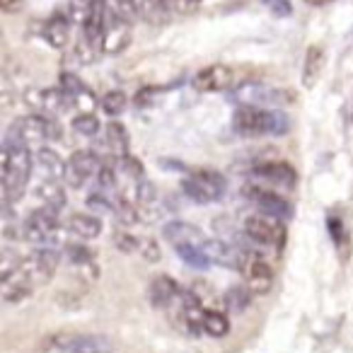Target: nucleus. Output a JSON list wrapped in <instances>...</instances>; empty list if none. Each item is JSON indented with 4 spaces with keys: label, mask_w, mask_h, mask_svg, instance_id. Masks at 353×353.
Returning a JSON list of instances; mask_svg holds the SVG:
<instances>
[{
    "label": "nucleus",
    "mask_w": 353,
    "mask_h": 353,
    "mask_svg": "<svg viewBox=\"0 0 353 353\" xmlns=\"http://www.w3.org/2000/svg\"><path fill=\"white\" fill-rule=\"evenodd\" d=\"M20 256L15 254V252L12 250H3L0 252V276H8V274H12V271L17 269V266H20Z\"/></svg>",
    "instance_id": "37998d69"
},
{
    "label": "nucleus",
    "mask_w": 353,
    "mask_h": 353,
    "mask_svg": "<svg viewBox=\"0 0 353 353\" xmlns=\"http://www.w3.org/2000/svg\"><path fill=\"white\" fill-rule=\"evenodd\" d=\"M162 237L170 242L172 247H179V245H196L203 247L208 242V237L203 235L201 228L192 225L187 221H172L162 228Z\"/></svg>",
    "instance_id": "6ab92c4d"
},
{
    "label": "nucleus",
    "mask_w": 353,
    "mask_h": 353,
    "mask_svg": "<svg viewBox=\"0 0 353 353\" xmlns=\"http://www.w3.org/2000/svg\"><path fill=\"white\" fill-rule=\"evenodd\" d=\"M160 92H162L160 88H143L141 92L136 94V104H138V107H145V104H152V102H155V97H157Z\"/></svg>",
    "instance_id": "a18cd8bd"
},
{
    "label": "nucleus",
    "mask_w": 353,
    "mask_h": 353,
    "mask_svg": "<svg viewBox=\"0 0 353 353\" xmlns=\"http://www.w3.org/2000/svg\"><path fill=\"white\" fill-rule=\"evenodd\" d=\"M184 290L182 285L176 283L172 276H155V279L150 281V285H148V300H150V305L155 310H167L174 300H182Z\"/></svg>",
    "instance_id": "dca6fc26"
},
{
    "label": "nucleus",
    "mask_w": 353,
    "mask_h": 353,
    "mask_svg": "<svg viewBox=\"0 0 353 353\" xmlns=\"http://www.w3.org/2000/svg\"><path fill=\"white\" fill-rule=\"evenodd\" d=\"M174 252H176V256L184 261L187 266H192V269H196V271H206L208 266L213 264L211 261V256L206 254V250L203 247H196V245H179V247H174Z\"/></svg>",
    "instance_id": "c85d7f7f"
},
{
    "label": "nucleus",
    "mask_w": 353,
    "mask_h": 353,
    "mask_svg": "<svg viewBox=\"0 0 353 353\" xmlns=\"http://www.w3.org/2000/svg\"><path fill=\"white\" fill-rule=\"evenodd\" d=\"M230 102L240 104V107H288L295 102V92L285 88H276V85L266 83H240L232 88Z\"/></svg>",
    "instance_id": "7ed1b4c3"
},
{
    "label": "nucleus",
    "mask_w": 353,
    "mask_h": 353,
    "mask_svg": "<svg viewBox=\"0 0 353 353\" xmlns=\"http://www.w3.org/2000/svg\"><path fill=\"white\" fill-rule=\"evenodd\" d=\"M232 128L240 136H285L290 128L288 114L269 107H240L232 117Z\"/></svg>",
    "instance_id": "f03ea898"
},
{
    "label": "nucleus",
    "mask_w": 353,
    "mask_h": 353,
    "mask_svg": "<svg viewBox=\"0 0 353 353\" xmlns=\"http://www.w3.org/2000/svg\"><path fill=\"white\" fill-rule=\"evenodd\" d=\"M266 6L271 8V12H276V15H281V17H285V15L293 12V8H290L288 0H266Z\"/></svg>",
    "instance_id": "49530a36"
},
{
    "label": "nucleus",
    "mask_w": 353,
    "mask_h": 353,
    "mask_svg": "<svg viewBox=\"0 0 353 353\" xmlns=\"http://www.w3.org/2000/svg\"><path fill=\"white\" fill-rule=\"evenodd\" d=\"M107 20H109L107 0H88V15L83 20V39L88 44H92L94 49L102 46Z\"/></svg>",
    "instance_id": "2eb2a0df"
},
{
    "label": "nucleus",
    "mask_w": 353,
    "mask_h": 353,
    "mask_svg": "<svg viewBox=\"0 0 353 353\" xmlns=\"http://www.w3.org/2000/svg\"><path fill=\"white\" fill-rule=\"evenodd\" d=\"M0 8H3V12L12 15V12H20L25 8V0H0Z\"/></svg>",
    "instance_id": "de8ad7c7"
},
{
    "label": "nucleus",
    "mask_w": 353,
    "mask_h": 353,
    "mask_svg": "<svg viewBox=\"0 0 353 353\" xmlns=\"http://www.w3.org/2000/svg\"><path fill=\"white\" fill-rule=\"evenodd\" d=\"M247 199L259 208L261 213H269L274 218H281V221H288L293 218V206L288 203V199H283L281 194L271 192V189H264V187H256V184H247L242 189Z\"/></svg>",
    "instance_id": "ddd939ff"
},
{
    "label": "nucleus",
    "mask_w": 353,
    "mask_h": 353,
    "mask_svg": "<svg viewBox=\"0 0 353 353\" xmlns=\"http://www.w3.org/2000/svg\"><path fill=\"white\" fill-rule=\"evenodd\" d=\"M97 189H102V192H114L117 189V172L112 170L109 165H102L97 172Z\"/></svg>",
    "instance_id": "79ce46f5"
},
{
    "label": "nucleus",
    "mask_w": 353,
    "mask_h": 353,
    "mask_svg": "<svg viewBox=\"0 0 353 353\" xmlns=\"http://www.w3.org/2000/svg\"><path fill=\"white\" fill-rule=\"evenodd\" d=\"M102 123H99L94 112H78V117L73 119V131L80 136H97Z\"/></svg>",
    "instance_id": "f704fd0d"
},
{
    "label": "nucleus",
    "mask_w": 353,
    "mask_h": 353,
    "mask_svg": "<svg viewBox=\"0 0 353 353\" xmlns=\"http://www.w3.org/2000/svg\"><path fill=\"white\" fill-rule=\"evenodd\" d=\"M56 353H114V341L104 334H59Z\"/></svg>",
    "instance_id": "9d476101"
},
{
    "label": "nucleus",
    "mask_w": 353,
    "mask_h": 353,
    "mask_svg": "<svg viewBox=\"0 0 353 353\" xmlns=\"http://www.w3.org/2000/svg\"><path fill=\"white\" fill-rule=\"evenodd\" d=\"M112 10L123 20L133 22L136 17H141V0H112Z\"/></svg>",
    "instance_id": "58836bf2"
},
{
    "label": "nucleus",
    "mask_w": 353,
    "mask_h": 353,
    "mask_svg": "<svg viewBox=\"0 0 353 353\" xmlns=\"http://www.w3.org/2000/svg\"><path fill=\"white\" fill-rule=\"evenodd\" d=\"M327 230H329V237H332L334 247L346 256V250H348V232H346V225L343 221L336 216V213H329L327 216Z\"/></svg>",
    "instance_id": "7c9ffc66"
},
{
    "label": "nucleus",
    "mask_w": 353,
    "mask_h": 353,
    "mask_svg": "<svg viewBox=\"0 0 353 353\" xmlns=\"http://www.w3.org/2000/svg\"><path fill=\"white\" fill-rule=\"evenodd\" d=\"M203 250H206V254L211 256L213 264L228 266V269H237V254H240V252H235L230 245H225V242H221V240H208L206 245H203Z\"/></svg>",
    "instance_id": "bb28decb"
},
{
    "label": "nucleus",
    "mask_w": 353,
    "mask_h": 353,
    "mask_svg": "<svg viewBox=\"0 0 353 353\" xmlns=\"http://www.w3.org/2000/svg\"><path fill=\"white\" fill-rule=\"evenodd\" d=\"M61 88L65 90V94L70 97L73 107H78V112H94L97 109V94L83 83L75 73H61Z\"/></svg>",
    "instance_id": "a211bd4d"
},
{
    "label": "nucleus",
    "mask_w": 353,
    "mask_h": 353,
    "mask_svg": "<svg viewBox=\"0 0 353 353\" xmlns=\"http://www.w3.org/2000/svg\"><path fill=\"white\" fill-rule=\"evenodd\" d=\"M307 6H314V8H322V6H327L329 0H305Z\"/></svg>",
    "instance_id": "09e8293b"
},
{
    "label": "nucleus",
    "mask_w": 353,
    "mask_h": 353,
    "mask_svg": "<svg viewBox=\"0 0 353 353\" xmlns=\"http://www.w3.org/2000/svg\"><path fill=\"white\" fill-rule=\"evenodd\" d=\"M324 70V49L322 46H310L307 54H305L303 63V85L305 88H314Z\"/></svg>",
    "instance_id": "393cba45"
},
{
    "label": "nucleus",
    "mask_w": 353,
    "mask_h": 353,
    "mask_svg": "<svg viewBox=\"0 0 353 353\" xmlns=\"http://www.w3.org/2000/svg\"><path fill=\"white\" fill-rule=\"evenodd\" d=\"M99 107H102L104 114H109V117H121L123 112H126L128 107V97L121 92V90H112V92H107L102 99H99Z\"/></svg>",
    "instance_id": "473e14b6"
},
{
    "label": "nucleus",
    "mask_w": 353,
    "mask_h": 353,
    "mask_svg": "<svg viewBox=\"0 0 353 353\" xmlns=\"http://www.w3.org/2000/svg\"><path fill=\"white\" fill-rule=\"evenodd\" d=\"M41 37L51 49H65L70 44V20L63 15H54L51 20L44 22Z\"/></svg>",
    "instance_id": "4be33fe9"
},
{
    "label": "nucleus",
    "mask_w": 353,
    "mask_h": 353,
    "mask_svg": "<svg viewBox=\"0 0 353 353\" xmlns=\"http://www.w3.org/2000/svg\"><path fill=\"white\" fill-rule=\"evenodd\" d=\"M201 332L213 339H221L230 332V322L221 310H203L201 314Z\"/></svg>",
    "instance_id": "cd10ccee"
},
{
    "label": "nucleus",
    "mask_w": 353,
    "mask_h": 353,
    "mask_svg": "<svg viewBox=\"0 0 353 353\" xmlns=\"http://www.w3.org/2000/svg\"><path fill=\"white\" fill-rule=\"evenodd\" d=\"M99 167H102V162H99V157L94 155L92 150H75L73 155L65 160L63 179L68 187L83 189L92 176H97Z\"/></svg>",
    "instance_id": "f8f14e48"
},
{
    "label": "nucleus",
    "mask_w": 353,
    "mask_h": 353,
    "mask_svg": "<svg viewBox=\"0 0 353 353\" xmlns=\"http://www.w3.org/2000/svg\"><path fill=\"white\" fill-rule=\"evenodd\" d=\"M245 235L250 237L256 245L271 247V250H283L285 245V225L281 218H274L269 213H256V216H247L245 218Z\"/></svg>",
    "instance_id": "6e6552de"
},
{
    "label": "nucleus",
    "mask_w": 353,
    "mask_h": 353,
    "mask_svg": "<svg viewBox=\"0 0 353 353\" xmlns=\"http://www.w3.org/2000/svg\"><path fill=\"white\" fill-rule=\"evenodd\" d=\"M10 133H15L20 141L30 143H44V141H61L63 138V126H61L59 117H49V114H27V117L17 119L10 126Z\"/></svg>",
    "instance_id": "39448f33"
},
{
    "label": "nucleus",
    "mask_w": 353,
    "mask_h": 353,
    "mask_svg": "<svg viewBox=\"0 0 353 353\" xmlns=\"http://www.w3.org/2000/svg\"><path fill=\"white\" fill-rule=\"evenodd\" d=\"M119 167H121L123 172H126L131 179H145V167H143V162L138 160L136 155H131V152H126V155H119Z\"/></svg>",
    "instance_id": "4c0bfd02"
},
{
    "label": "nucleus",
    "mask_w": 353,
    "mask_h": 353,
    "mask_svg": "<svg viewBox=\"0 0 353 353\" xmlns=\"http://www.w3.org/2000/svg\"><path fill=\"white\" fill-rule=\"evenodd\" d=\"M138 254H141L145 261H160V247H157V242L150 240V237H141Z\"/></svg>",
    "instance_id": "c03bdc74"
},
{
    "label": "nucleus",
    "mask_w": 353,
    "mask_h": 353,
    "mask_svg": "<svg viewBox=\"0 0 353 353\" xmlns=\"http://www.w3.org/2000/svg\"><path fill=\"white\" fill-rule=\"evenodd\" d=\"M128 44H131V22L112 12L107 20V30H104L102 51L104 54H121Z\"/></svg>",
    "instance_id": "f3484780"
},
{
    "label": "nucleus",
    "mask_w": 353,
    "mask_h": 353,
    "mask_svg": "<svg viewBox=\"0 0 353 353\" xmlns=\"http://www.w3.org/2000/svg\"><path fill=\"white\" fill-rule=\"evenodd\" d=\"M182 192L196 203H213L225 196L228 179L216 170H194L182 179Z\"/></svg>",
    "instance_id": "20e7f679"
},
{
    "label": "nucleus",
    "mask_w": 353,
    "mask_h": 353,
    "mask_svg": "<svg viewBox=\"0 0 353 353\" xmlns=\"http://www.w3.org/2000/svg\"><path fill=\"white\" fill-rule=\"evenodd\" d=\"M59 230H61L59 211L49 206L34 208V211L22 221V240L32 242V245L49 247L51 242H56V232Z\"/></svg>",
    "instance_id": "0eeeda50"
},
{
    "label": "nucleus",
    "mask_w": 353,
    "mask_h": 353,
    "mask_svg": "<svg viewBox=\"0 0 353 353\" xmlns=\"http://www.w3.org/2000/svg\"><path fill=\"white\" fill-rule=\"evenodd\" d=\"M63 252L75 269H85V266L94 264V252L90 250V247L80 245V242H70V245H65Z\"/></svg>",
    "instance_id": "2f4dec72"
},
{
    "label": "nucleus",
    "mask_w": 353,
    "mask_h": 353,
    "mask_svg": "<svg viewBox=\"0 0 353 353\" xmlns=\"http://www.w3.org/2000/svg\"><path fill=\"white\" fill-rule=\"evenodd\" d=\"M237 271L242 274L245 285L254 295L269 293L271 285H274V269H271L264 256L256 254V252L240 250V254H237Z\"/></svg>",
    "instance_id": "1a4fd4ad"
},
{
    "label": "nucleus",
    "mask_w": 353,
    "mask_h": 353,
    "mask_svg": "<svg viewBox=\"0 0 353 353\" xmlns=\"http://www.w3.org/2000/svg\"><path fill=\"white\" fill-rule=\"evenodd\" d=\"M107 143L114 150V155H126L128 145H131V138H128V131L121 121H109L107 126Z\"/></svg>",
    "instance_id": "c756f323"
},
{
    "label": "nucleus",
    "mask_w": 353,
    "mask_h": 353,
    "mask_svg": "<svg viewBox=\"0 0 353 353\" xmlns=\"http://www.w3.org/2000/svg\"><path fill=\"white\" fill-rule=\"evenodd\" d=\"M34 162L44 170L46 176H51V179H63L65 176V162L61 160L59 152L51 150V148H39V150L34 152Z\"/></svg>",
    "instance_id": "a878e982"
},
{
    "label": "nucleus",
    "mask_w": 353,
    "mask_h": 353,
    "mask_svg": "<svg viewBox=\"0 0 353 353\" xmlns=\"http://www.w3.org/2000/svg\"><path fill=\"white\" fill-rule=\"evenodd\" d=\"M65 230H68L70 235L80 237V240H94V237L102 235L104 225L99 216H92V213H73V216L65 221Z\"/></svg>",
    "instance_id": "412c9836"
},
{
    "label": "nucleus",
    "mask_w": 353,
    "mask_h": 353,
    "mask_svg": "<svg viewBox=\"0 0 353 353\" xmlns=\"http://www.w3.org/2000/svg\"><path fill=\"white\" fill-rule=\"evenodd\" d=\"M114 216H117V221L121 223V225H136V223H141V211L136 208V203L128 201V199H123V196L117 199Z\"/></svg>",
    "instance_id": "c9c22d12"
},
{
    "label": "nucleus",
    "mask_w": 353,
    "mask_h": 353,
    "mask_svg": "<svg viewBox=\"0 0 353 353\" xmlns=\"http://www.w3.org/2000/svg\"><path fill=\"white\" fill-rule=\"evenodd\" d=\"M252 174L264 179V182H271V184H279V187H295L298 182V174L295 170L283 160H266L261 165H254L252 167Z\"/></svg>",
    "instance_id": "aec40b11"
},
{
    "label": "nucleus",
    "mask_w": 353,
    "mask_h": 353,
    "mask_svg": "<svg viewBox=\"0 0 353 353\" xmlns=\"http://www.w3.org/2000/svg\"><path fill=\"white\" fill-rule=\"evenodd\" d=\"M88 208L94 213H114V208H117V199H112V194L97 189V192H92L88 196Z\"/></svg>",
    "instance_id": "e433bc0d"
},
{
    "label": "nucleus",
    "mask_w": 353,
    "mask_h": 353,
    "mask_svg": "<svg viewBox=\"0 0 353 353\" xmlns=\"http://www.w3.org/2000/svg\"><path fill=\"white\" fill-rule=\"evenodd\" d=\"M174 12V0H141V17L148 25H167Z\"/></svg>",
    "instance_id": "b1692460"
},
{
    "label": "nucleus",
    "mask_w": 353,
    "mask_h": 353,
    "mask_svg": "<svg viewBox=\"0 0 353 353\" xmlns=\"http://www.w3.org/2000/svg\"><path fill=\"white\" fill-rule=\"evenodd\" d=\"M252 295L254 293H252L247 285H232V288H228V293H225V303L232 312H245L247 305L252 303Z\"/></svg>",
    "instance_id": "72a5a7b5"
},
{
    "label": "nucleus",
    "mask_w": 353,
    "mask_h": 353,
    "mask_svg": "<svg viewBox=\"0 0 353 353\" xmlns=\"http://www.w3.org/2000/svg\"><path fill=\"white\" fill-rule=\"evenodd\" d=\"M192 85L199 92H223V90H232V88H237L235 70L225 63L206 65V68H201L194 75Z\"/></svg>",
    "instance_id": "4468645a"
},
{
    "label": "nucleus",
    "mask_w": 353,
    "mask_h": 353,
    "mask_svg": "<svg viewBox=\"0 0 353 353\" xmlns=\"http://www.w3.org/2000/svg\"><path fill=\"white\" fill-rule=\"evenodd\" d=\"M114 245L123 252V254H138L141 247V237L131 235V232H114Z\"/></svg>",
    "instance_id": "ea45409f"
},
{
    "label": "nucleus",
    "mask_w": 353,
    "mask_h": 353,
    "mask_svg": "<svg viewBox=\"0 0 353 353\" xmlns=\"http://www.w3.org/2000/svg\"><path fill=\"white\" fill-rule=\"evenodd\" d=\"M136 201L141 206H152L157 201V189L155 184H150L148 179H138L136 184Z\"/></svg>",
    "instance_id": "a19ab883"
},
{
    "label": "nucleus",
    "mask_w": 353,
    "mask_h": 353,
    "mask_svg": "<svg viewBox=\"0 0 353 353\" xmlns=\"http://www.w3.org/2000/svg\"><path fill=\"white\" fill-rule=\"evenodd\" d=\"M34 196L39 199L44 206L56 208V211H63L65 203H68V196H65V189H63V184H61V179H51V176H46V179H41V182L37 184Z\"/></svg>",
    "instance_id": "5701e85b"
},
{
    "label": "nucleus",
    "mask_w": 353,
    "mask_h": 353,
    "mask_svg": "<svg viewBox=\"0 0 353 353\" xmlns=\"http://www.w3.org/2000/svg\"><path fill=\"white\" fill-rule=\"evenodd\" d=\"M32 167H34V155L30 152V145L8 131L6 141H3V150H0V189H3V201L17 203L25 196L27 184L32 179Z\"/></svg>",
    "instance_id": "f257e3e1"
},
{
    "label": "nucleus",
    "mask_w": 353,
    "mask_h": 353,
    "mask_svg": "<svg viewBox=\"0 0 353 353\" xmlns=\"http://www.w3.org/2000/svg\"><path fill=\"white\" fill-rule=\"evenodd\" d=\"M25 104H30L39 114H49V117H61L73 107L63 88H30L25 92Z\"/></svg>",
    "instance_id": "9b49d317"
},
{
    "label": "nucleus",
    "mask_w": 353,
    "mask_h": 353,
    "mask_svg": "<svg viewBox=\"0 0 353 353\" xmlns=\"http://www.w3.org/2000/svg\"><path fill=\"white\" fill-rule=\"evenodd\" d=\"M59 261H61V254L54 247H39V250H34L32 254H27L25 259L20 261L15 274H20L32 288H39V285H46L54 279L56 269H59Z\"/></svg>",
    "instance_id": "423d86ee"
}]
</instances>
